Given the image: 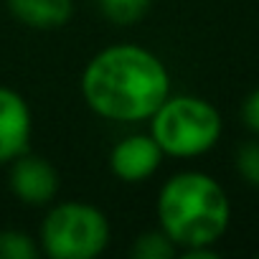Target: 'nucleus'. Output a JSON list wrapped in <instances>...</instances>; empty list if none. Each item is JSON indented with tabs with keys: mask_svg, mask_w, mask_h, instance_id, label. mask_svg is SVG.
I'll use <instances>...</instances> for the list:
<instances>
[{
	"mask_svg": "<svg viewBox=\"0 0 259 259\" xmlns=\"http://www.w3.org/2000/svg\"><path fill=\"white\" fill-rule=\"evenodd\" d=\"M84 104L114 124H145L173 92L165 61L140 44H109L99 49L79 76Z\"/></svg>",
	"mask_w": 259,
	"mask_h": 259,
	"instance_id": "nucleus-1",
	"label": "nucleus"
},
{
	"mask_svg": "<svg viewBox=\"0 0 259 259\" xmlns=\"http://www.w3.org/2000/svg\"><path fill=\"white\" fill-rule=\"evenodd\" d=\"M158 229L178 246H216L231 226V198L219 178L206 170L168 176L155 198Z\"/></svg>",
	"mask_w": 259,
	"mask_h": 259,
	"instance_id": "nucleus-2",
	"label": "nucleus"
},
{
	"mask_svg": "<svg viewBox=\"0 0 259 259\" xmlns=\"http://www.w3.org/2000/svg\"><path fill=\"white\" fill-rule=\"evenodd\" d=\"M145 124L163 155L173 160H198L208 155L224 135L219 107L198 94L170 92Z\"/></svg>",
	"mask_w": 259,
	"mask_h": 259,
	"instance_id": "nucleus-3",
	"label": "nucleus"
},
{
	"mask_svg": "<svg viewBox=\"0 0 259 259\" xmlns=\"http://www.w3.org/2000/svg\"><path fill=\"white\" fill-rule=\"evenodd\" d=\"M36 241L49 259H97L112 241V224L89 201H54L46 206Z\"/></svg>",
	"mask_w": 259,
	"mask_h": 259,
	"instance_id": "nucleus-4",
	"label": "nucleus"
},
{
	"mask_svg": "<svg viewBox=\"0 0 259 259\" xmlns=\"http://www.w3.org/2000/svg\"><path fill=\"white\" fill-rule=\"evenodd\" d=\"M8 191L13 198L31 208H46L61 191V176L56 165L36 153H23L8 165Z\"/></svg>",
	"mask_w": 259,
	"mask_h": 259,
	"instance_id": "nucleus-5",
	"label": "nucleus"
},
{
	"mask_svg": "<svg viewBox=\"0 0 259 259\" xmlns=\"http://www.w3.org/2000/svg\"><path fill=\"white\" fill-rule=\"evenodd\" d=\"M163 150L150 138V133H130L122 140H117L107 155L109 173L127 186H140L155 178V173L163 168Z\"/></svg>",
	"mask_w": 259,
	"mask_h": 259,
	"instance_id": "nucleus-6",
	"label": "nucleus"
},
{
	"mask_svg": "<svg viewBox=\"0 0 259 259\" xmlns=\"http://www.w3.org/2000/svg\"><path fill=\"white\" fill-rule=\"evenodd\" d=\"M33 112L21 92L0 84V165L31 150Z\"/></svg>",
	"mask_w": 259,
	"mask_h": 259,
	"instance_id": "nucleus-7",
	"label": "nucleus"
},
{
	"mask_svg": "<svg viewBox=\"0 0 259 259\" xmlns=\"http://www.w3.org/2000/svg\"><path fill=\"white\" fill-rule=\"evenodd\" d=\"M6 8L26 28L54 31L74 18V0H6Z\"/></svg>",
	"mask_w": 259,
	"mask_h": 259,
	"instance_id": "nucleus-8",
	"label": "nucleus"
},
{
	"mask_svg": "<svg viewBox=\"0 0 259 259\" xmlns=\"http://www.w3.org/2000/svg\"><path fill=\"white\" fill-rule=\"evenodd\" d=\"M94 6L104 21L114 26H133L148 13L150 0H94Z\"/></svg>",
	"mask_w": 259,
	"mask_h": 259,
	"instance_id": "nucleus-9",
	"label": "nucleus"
},
{
	"mask_svg": "<svg viewBox=\"0 0 259 259\" xmlns=\"http://www.w3.org/2000/svg\"><path fill=\"white\" fill-rule=\"evenodd\" d=\"M130 254L135 259H173L178 256V246L160 231V229H150L140 236H135Z\"/></svg>",
	"mask_w": 259,
	"mask_h": 259,
	"instance_id": "nucleus-10",
	"label": "nucleus"
},
{
	"mask_svg": "<svg viewBox=\"0 0 259 259\" xmlns=\"http://www.w3.org/2000/svg\"><path fill=\"white\" fill-rule=\"evenodd\" d=\"M41 254L38 241L21 229L0 231V259H36Z\"/></svg>",
	"mask_w": 259,
	"mask_h": 259,
	"instance_id": "nucleus-11",
	"label": "nucleus"
},
{
	"mask_svg": "<svg viewBox=\"0 0 259 259\" xmlns=\"http://www.w3.org/2000/svg\"><path fill=\"white\" fill-rule=\"evenodd\" d=\"M234 165L244 183L259 188V138H251L239 145V150L234 155Z\"/></svg>",
	"mask_w": 259,
	"mask_h": 259,
	"instance_id": "nucleus-12",
	"label": "nucleus"
},
{
	"mask_svg": "<svg viewBox=\"0 0 259 259\" xmlns=\"http://www.w3.org/2000/svg\"><path fill=\"white\" fill-rule=\"evenodd\" d=\"M239 117H241V124L246 127V133H251L254 138H259V87L251 89L244 97L241 109H239Z\"/></svg>",
	"mask_w": 259,
	"mask_h": 259,
	"instance_id": "nucleus-13",
	"label": "nucleus"
}]
</instances>
